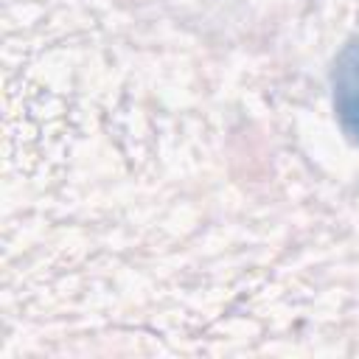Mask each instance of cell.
<instances>
[{"mask_svg":"<svg viewBox=\"0 0 359 359\" xmlns=\"http://www.w3.org/2000/svg\"><path fill=\"white\" fill-rule=\"evenodd\" d=\"M337 107L345 126L359 137V48H351L342 56L337 79Z\"/></svg>","mask_w":359,"mask_h":359,"instance_id":"1","label":"cell"}]
</instances>
